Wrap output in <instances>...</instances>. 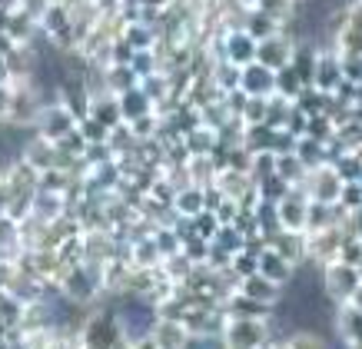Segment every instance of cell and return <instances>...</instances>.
<instances>
[{"mask_svg":"<svg viewBox=\"0 0 362 349\" xmlns=\"http://www.w3.org/2000/svg\"><path fill=\"white\" fill-rule=\"evenodd\" d=\"M190 349H220L216 343H197V346H190Z\"/></svg>","mask_w":362,"mask_h":349,"instance_id":"1","label":"cell"}]
</instances>
